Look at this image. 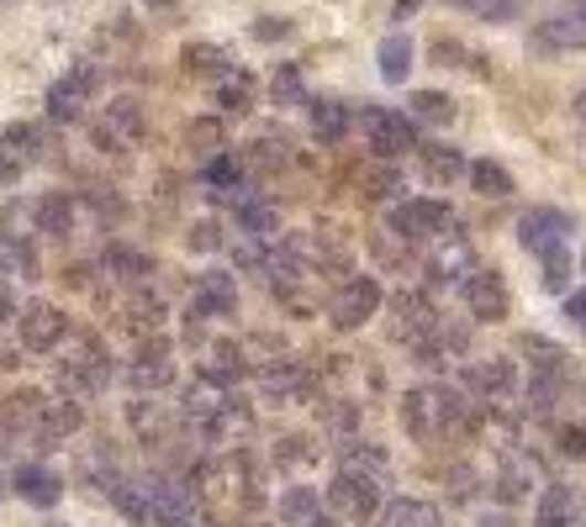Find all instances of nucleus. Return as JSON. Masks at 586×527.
<instances>
[{"instance_id": "f257e3e1", "label": "nucleus", "mask_w": 586, "mask_h": 527, "mask_svg": "<svg viewBox=\"0 0 586 527\" xmlns=\"http://www.w3.org/2000/svg\"><path fill=\"white\" fill-rule=\"evenodd\" d=\"M465 417H470V401H465L455 385H413V390L402 396V428H407V438H417V443L449 438L455 428H465Z\"/></svg>"}, {"instance_id": "f03ea898", "label": "nucleus", "mask_w": 586, "mask_h": 527, "mask_svg": "<svg viewBox=\"0 0 586 527\" xmlns=\"http://www.w3.org/2000/svg\"><path fill=\"white\" fill-rule=\"evenodd\" d=\"M195 496L201 506H212V512H238V506H254L259 502V491H254V470H248L244 454H222V459H206L201 470H195Z\"/></svg>"}, {"instance_id": "7ed1b4c3", "label": "nucleus", "mask_w": 586, "mask_h": 527, "mask_svg": "<svg viewBox=\"0 0 586 527\" xmlns=\"http://www.w3.org/2000/svg\"><path fill=\"white\" fill-rule=\"evenodd\" d=\"M386 227L402 243H434V238H449L455 212H449L444 201H434V195H413V201H396V206H391Z\"/></svg>"}, {"instance_id": "20e7f679", "label": "nucleus", "mask_w": 586, "mask_h": 527, "mask_svg": "<svg viewBox=\"0 0 586 527\" xmlns=\"http://www.w3.org/2000/svg\"><path fill=\"white\" fill-rule=\"evenodd\" d=\"M523 354H529V407L550 411L565 390V348L550 337H523Z\"/></svg>"}, {"instance_id": "39448f33", "label": "nucleus", "mask_w": 586, "mask_h": 527, "mask_svg": "<svg viewBox=\"0 0 586 527\" xmlns=\"http://www.w3.org/2000/svg\"><path fill=\"white\" fill-rule=\"evenodd\" d=\"M381 502H386L381 475H354V470H339L333 485H328V506L339 512L343 523H375V517H381Z\"/></svg>"}, {"instance_id": "423d86ee", "label": "nucleus", "mask_w": 586, "mask_h": 527, "mask_svg": "<svg viewBox=\"0 0 586 527\" xmlns=\"http://www.w3.org/2000/svg\"><path fill=\"white\" fill-rule=\"evenodd\" d=\"M360 127H365V143L375 159H407V153H417V121L402 117V111H391V106H365V117H360Z\"/></svg>"}, {"instance_id": "0eeeda50", "label": "nucleus", "mask_w": 586, "mask_h": 527, "mask_svg": "<svg viewBox=\"0 0 586 527\" xmlns=\"http://www.w3.org/2000/svg\"><path fill=\"white\" fill-rule=\"evenodd\" d=\"M381 301H386V290H381L375 275H349V280L333 290L328 316H333V327H339V333H354V327H365L370 316L381 312Z\"/></svg>"}, {"instance_id": "6e6552de", "label": "nucleus", "mask_w": 586, "mask_h": 527, "mask_svg": "<svg viewBox=\"0 0 586 527\" xmlns=\"http://www.w3.org/2000/svg\"><path fill=\"white\" fill-rule=\"evenodd\" d=\"M238 312V275L233 269H206V275H195V295L191 306H185V327H195L201 322H212V316H233Z\"/></svg>"}, {"instance_id": "1a4fd4ad", "label": "nucleus", "mask_w": 586, "mask_h": 527, "mask_svg": "<svg viewBox=\"0 0 586 527\" xmlns=\"http://www.w3.org/2000/svg\"><path fill=\"white\" fill-rule=\"evenodd\" d=\"M100 85V69L96 64H74L64 79H53L49 96H43V106H49V121H58V127H70V121L85 117V106H90V96H96Z\"/></svg>"}, {"instance_id": "9d476101", "label": "nucleus", "mask_w": 586, "mask_h": 527, "mask_svg": "<svg viewBox=\"0 0 586 527\" xmlns=\"http://www.w3.org/2000/svg\"><path fill=\"white\" fill-rule=\"evenodd\" d=\"M576 233V216L561 212V206H534V212L518 216V243L529 248V254H555V248H565V238Z\"/></svg>"}, {"instance_id": "9b49d317", "label": "nucleus", "mask_w": 586, "mask_h": 527, "mask_svg": "<svg viewBox=\"0 0 586 527\" xmlns=\"http://www.w3.org/2000/svg\"><path fill=\"white\" fill-rule=\"evenodd\" d=\"M586 49V0H565L534 26V53H576Z\"/></svg>"}, {"instance_id": "f8f14e48", "label": "nucleus", "mask_w": 586, "mask_h": 527, "mask_svg": "<svg viewBox=\"0 0 586 527\" xmlns=\"http://www.w3.org/2000/svg\"><path fill=\"white\" fill-rule=\"evenodd\" d=\"M70 333V316L58 312L53 301H26L22 316H17V337H22L26 354H53Z\"/></svg>"}, {"instance_id": "ddd939ff", "label": "nucleus", "mask_w": 586, "mask_h": 527, "mask_svg": "<svg viewBox=\"0 0 586 527\" xmlns=\"http://www.w3.org/2000/svg\"><path fill=\"white\" fill-rule=\"evenodd\" d=\"M96 148H106V153H122V148H132L138 138H143V106L132 96H117L106 111L96 117Z\"/></svg>"}, {"instance_id": "4468645a", "label": "nucleus", "mask_w": 586, "mask_h": 527, "mask_svg": "<svg viewBox=\"0 0 586 527\" xmlns=\"http://www.w3.org/2000/svg\"><path fill=\"white\" fill-rule=\"evenodd\" d=\"M38 153H43V132L32 121H11L0 132V185H17L26 169L38 164Z\"/></svg>"}, {"instance_id": "2eb2a0df", "label": "nucleus", "mask_w": 586, "mask_h": 527, "mask_svg": "<svg viewBox=\"0 0 586 527\" xmlns=\"http://www.w3.org/2000/svg\"><path fill=\"white\" fill-rule=\"evenodd\" d=\"M460 295L465 306H470V316H481V322H502L508 316V286H502V275L497 269H470L460 280Z\"/></svg>"}, {"instance_id": "dca6fc26", "label": "nucleus", "mask_w": 586, "mask_h": 527, "mask_svg": "<svg viewBox=\"0 0 586 527\" xmlns=\"http://www.w3.org/2000/svg\"><path fill=\"white\" fill-rule=\"evenodd\" d=\"M148 502H153V523L159 527H195V496L191 485H180V480H148Z\"/></svg>"}, {"instance_id": "f3484780", "label": "nucleus", "mask_w": 586, "mask_h": 527, "mask_svg": "<svg viewBox=\"0 0 586 527\" xmlns=\"http://www.w3.org/2000/svg\"><path fill=\"white\" fill-rule=\"evenodd\" d=\"M127 380L138 385V390H164V385L174 380V348H170V337H143L138 359L127 364Z\"/></svg>"}, {"instance_id": "a211bd4d", "label": "nucleus", "mask_w": 586, "mask_h": 527, "mask_svg": "<svg viewBox=\"0 0 586 527\" xmlns=\"http://www.w3.org/2000/svg\"><path fill=\"white\" fill-rule=\"evenodd\" d=\"M195 438H206V443H238V449H244L248 438H254V411H248L244 401H238V390H233V396L206 417V428L195 432Z\"/></svg>"}, {"instance_id": "6ab92c4d", "label": "nucleus", "mask_w": 586, "mask_h": 527, "mask_svg": "<svg viewBox=\"0 0 586 527\" xmlns=\"http://www.w3.org/2000/svg\"><path fill=\"white\" fill-rule=\"evenodd\" d=\"M11 485H17V496H22L26 506H38V512L58 506V496H64V480L53 475L49 464H22V470L11 475Z\"/></svg>"}, {"instance_id": "aec40b11", "label": "nucleus", "mask_w": 586, "mask_h": 527, "mask_svg": "<svg viewBox=\"0 0 586 527\" xmlns=\"http://www.w3.org/2000/svg\"><path fill=\"white\" fill-rule=\"evenodd\" d=\"M74 222H79V206H74V195H64V191H49L32 206V227H38L43 238H70Z\"/></svg>"}, {"instance_id": "412c9836", "label": "nucleus", "mask_w": 586, "mask_h": 527, "mask_svg": "<svg viewBox=\"0 0 586 527\" xmlns=\"http://www.w3.org/2000/svg\"><path fill=\"white\" fill-rule=\"evenodd\" d=\"M534 527H582V502L571 485H544L534 506Z\"/></svg>"}, {"instance_id": "4be33fe9", "label": "nucleus", "mask_w": 586, "mask_h": 527, "mask_svg": "<svg viewBox=\"0 0 586 527\" xmlns=\"http://www.w3.org/2000/svg\"><path fill=\"white\" fill-rule=\"evenodd\" d=\"M417 164H423V180H428V185H455L460 174H470L465 153L449 143H423L417 148Z\"/></svg>"}, {"instance_id": "5701e85b", "label": "nucleus", "mask_w": 586, "mask_h": 527, "mask_svg": "<svg viewBox=\"0 0 586 527\" xmlns=\"http://www.w3.org/2000/svg\"><path fill=\"white\" fill-rule=\"evenodd\" d=\"M106 496H111V506L122 512L132 527H143V523H153V502H148V485L143 480H122V475H111L106 485H100Z\"/></svg>"}, {"instance_id": "b1692460", "label": "nucleus", "mask_w": 586, "mask_h": 527, "mask_svg": "<svg viewBox=\"0 0 586 527\" xmlns=\"http://www.w3.org/2000/svg\"><path fill=\"white\" fill-rule=\"evenodd\" d=\"M259 390H265V401H301L307 396V375L291 359H269L259 369Z\"/></svg>"}, {"instance_id": "393cba45", "label": "nucleus", "mask_w": 586, "mask_h": 527, "mask_svg": "<svg viewBox=\"0 0 586 527\" xmlns=\"http://www.w3.org/2000/svg\"><path fill=\"white\" fill-rule=\"evenodd\" d=\"M413 58H417V49H413V37H407V32H386V37H381V49H375V64H381V79H386V85H407Z\"/></svg>"}, {"instance_id": "a878e982", "label": "nucleus", "mask_w": 586, "mask_h": 527, "mask_svg": "<svg viewBox=\"0 0 586 527\" xmlns=\"http://www.w3.org/2000/svg\"><path fill=\"white\" fill-rule=\"evenodd\" d=\"M233 222H238V238H280V212L269 206L265 195H248L244 206L233 212Z\"/></svg>"}, {"instance_id": "bb28decb", "label": "nucleus", "mask_w": 586, "mask_h": 527, "mask_svg": "<svg viewBox=\"0 0 586 527\" xmlns=\"http://www.w3.org/2000/svg\"><path fill=\"white\" fill-rule=\"evenodd\" d=\"M534 480H539V459L508 454L502 459V475H497V496H502V502H523V496L534 491Z\"/></svg>"}, {"instance_id": "cd10ccee", "label": "nucleus", "mask_w": 586, "mask_h": 527, "mask_svg": "<svg viewBox=\"0 0 586 527\" xmlns=\"http://www.w3.org/2000/svg\"><path fill=\"white\" fill-rule=\"evenodd\" d=\"M180 58H185V69H191V74H201V79H217V85L238 74V69H233V58H227L217 43H191Z\"/></svg>"}, {"instance_id": "c85d7f7f", "label": "nucleus", "mask_w": 586, "mask_h": 527, "mask_svg": "<svg viewBox=\"0 0 586 527\" xmlns=\"http://www.w3.org/2000/svg\"><path fill=\"white\" fill-rule=\"evenodd\" d=\"M307 117H312V132H318L322 143H343V132H349V106L339 100H307Z\"/></svg>"}, {"instance_id": "c756f323", "label": "nucleus", "mask_w": 586, "mask_h": 527, "mask_svg": "<svg viewBox=\"0 0 586 527\" xmlns=\"http://www.w3.org/2000/svg\"><path fill=\"white\" fill-rule=\"evenodd\" d=\"M470 185H476V195H487V201H508L518 191V180L497 159H476L470 164Z\"/></svg>"}, {"instance_id": "7c9ffc66", "label": "nucleus", "mask_w": 586, "mask_h": 527, "mask_svg": "<svg viewBox=\"0 0 586 527\" xmlns=\"http://www.w3.org/2000/svg\"><path fill=\"white\" fill-rule=\"evenodd\" d=\"M407 117L428 121V127H449L455 121V100L444 96V90H413L407 96Z\"/></svg>"}, {"instance_id": "2f4dec72", "label": "nucleus", "mask_w": 586, "mask_h": 527, "mask_svg": "<svg viewBox=\"0 0 586 527\" xmlns=\"http://www.w3.org/2000/svg\"><path fill=\"white\" fill-rule=\"evenodd\" d=\"M254 100H259V90H254V79H248V74H233V79H222V85H217V111H222V117H248V111H254Z\"/></svg>"}, {"instance_id": "473e14b6", "label": "nucleus", "mask_w": 586, "mask_h": 527, "mask_svg": "<svg viewBox=\"0 0 586 527\" xmlns=\"http://www.w3.org/2000/svg\"><path fill=\"white\" fill-rule=\"evenodd\" d=\"M381 527H444V517H439V506H428V502H391L381 512Z\"/></svg>"}, {"instance_id": "72a5a7b5", "label": "nucleus", "mask_w": 586, "mask_h": 527, "mask_svg": "<svg viewBox=\"0 0 586 527\" xmlns=\"http://www.w3.org/2000/svg\"><path fill=\"white\" fill-rule=\"evenodd\" d=\"M470 385H476L481 396H491V401H497V396H508V390H513V364H508V359L476 364V369H470Z\"/></svg>"}, {"instance_id": "f704fd0d", "label": "nucleus", "mask_w": 586, "mask_h": 527, "mask_svg": "<svg viewBox=\"0 0 586 527\" xmlns=\"http://www.w3.org/2000/svg\"><path fill=\"white\" fill-rule=\"evenodd\" d=\"M318 506H322V496H318V491H312V485H291V491L280 496V523H286V527L307 523V517H312Z\"/></svg>"}, {"instance_id": "c9c22d12", "label": "nucleus", "mask_w": 586, "mask_h": 527, "mask_svg": "<svg viewBox=\"0 0 586 527\" xmlns=\"http://www.w3.org/2000/svg\"><path fill=\"white\" fill-rule=\"evenodd\" d=\"M269 100H275V106H307V85H301V69H296V64H280V69H275Z\"/></svg>"}, {"instance_id": "e433bc0d", "label": "nucleus", "mask_w": 586, "mask_h": 527, "mask_svg": "<svg viewBox=\"0 0 586 527\" xmlns=\"http://www.w3.org/2000/svg\"><path fill=\"white\" fill-rule=\"evenodd\" d=\"M106 269H122V280H148L153 275V264L143 254H132V248H106Z\"/></svg>"}, {"instance_id": "4c0bfd02", "label": "nucleus", "mask_w": 586, "mask_h": 527, "mask_svg": "<svg viewBox=\"0 0 586 527\" xmlns=\"http://www.w3.org/2000/svg\"><path fill=\"white\" fill-rule=\"evenodd\" d=\"M565 280H571V254L565 248L544 254V290H565Z\"/></svg>"}, {"instance_id": "58836bf2", "label": "nucleus", "mask_w": 586, "mask_h": 527, "mask_svg": "<svg viewBox=\"0 0 586 527\" xmlns=\"http://www.w3.org/2000/svg\"><path fill=\"white\" fill-rule=\"evenodd\" d=\"M185 243H191L195 254H212V248H222V233H217V222H195L191 233H185Z\"/></svg>"}, {"instance_id": "ea45409f", "label": "nucleus", "mask_w": 586, "mask_h": 527, "mask_svg": "<svg viewBox=\"0 0 586 527\" xmlns=\"http://www.w3.org/2000/svg\"><path fill=\"white\" fill-rule=\"evenodd\" d=\"M254 37H259V43H280V37H291V22H286V17H259V22H254Z\"/></svg>"}, {"instance_id": "a19ab883", "label": "nucleus", "mask_w": 586, "mask_h": 527, "mask_svg": "<svg viewBox=\"0 0 586 527\" xmlns=\"http://www.w3.org/2000/svg\"><path fill=\"white\" fill-rule=\"evenodd\" d=\"M565 322L586 333V290H565Z\"/></svg>"}, {"instance_id": "79ce46f5", "label": "nucleus", "mask_w": 586, "mask_h": 527, "mask_svg": "<svg viewBox=\"0 0 586 527\" xmlns=\"http://www.w3.org/2000/svg\"><path fill=\"white\" fill-rule=\"evenodd\" d=\"M286 148H291V143H286V138H280V143H275V138H269V132H265V138H259V143H254V153H259V159H265V164H286V159H291V153H286Z\"/></svg>"}, {"instance_id": "37998d69", "label": "nucleus", "mask_w": 586, "mask_h": 527, "mask_svg": "<svg viewBox=\"0 0 586 527\" xmlns=\"http://www.w3.org/2000/svg\"><path fill=\"white\" fill-rule=\"evenodd\" d=\"M22 306H17V295H11V280H0V322H17Z\"/></svg>"}, {"instance_id": "c03bdc74", "label": "nucleus", "mask_w": 586, "mask_h": 527, "mask_svg": "<svg viewBox=\"0 0 586 527\" xmlns=\"http://www.w3.org/2000/svg\"><path fill=\"white\" fill-rule=\"evenodd\" d=\"M561 449L565 454H586V428H561Z\"/></svg>"}, {"instance_id": "a18cd8bd", "label": "nucleus", "mask_w": 586, "mask_h": 527, "mask_svg": "<svg viewBox=\"0 0 586 527\" xmlns=\"http://www.w3.org/2000/svg\"><path fill=\"white\" fill-rule=\"evenodd\" d=\"M339 523H343V517L333 512V506H318V512H312L307 523H296V527H339Z\"/></svg>"}, {"instance_id": "49530a36", "label": "nucleus", "mask_w": 586, "mask_h": 527, "mask_svg": "<svg viewBox=\"0 0 586 527\" xmlns=\"http://www.w3.org/2000/svg\"><path fill=\"white\" fill-rule=\"evenodd\" d=\"M449 6H460V11H476V17H487L491 0H449Z\"/></svg>"}, {"instance_id": "de8ad7c7", "label": "nucleus", "mask_w": 586, "mask_h": 527, "mask_svg": "<svg viewBox=\"0 0 586 527\" xmlns=\"http://www.w3.org/2000/svg\"><path fill=\"white\" fill-rule=\"evenodd\" d=\"M413 11H417V0H396V11H391V17H396V22H407Z\"/></svg>"}, {"instance_id": "09e8293b", "label": "nucleus", "mask_w": 586, "mask_h": 527, "mask_svg": "<svg viewBox=\"0 0 586 527\" xmlns=\"http://www.w3.org/2000/svg\"><path fill=\"white\" fill-rule=\"evenodd\" d=\"M476 527H513L508 517H487V523H476Z\"/></svg>"}, {"instance_id": "8fccbe9b", "label": "nucleus", "mask_w": 586, "mask_h": 527, "mask_svg": "<svg viewBox=\"0 0 586 527\" xmlns=\"http://www.w3.org/2000/svg\"><path fill=\"white\" fill-rule=\"evenodd\" d=\"M148 6H174V0H148Z\"/></svg>"}]
</instances>
